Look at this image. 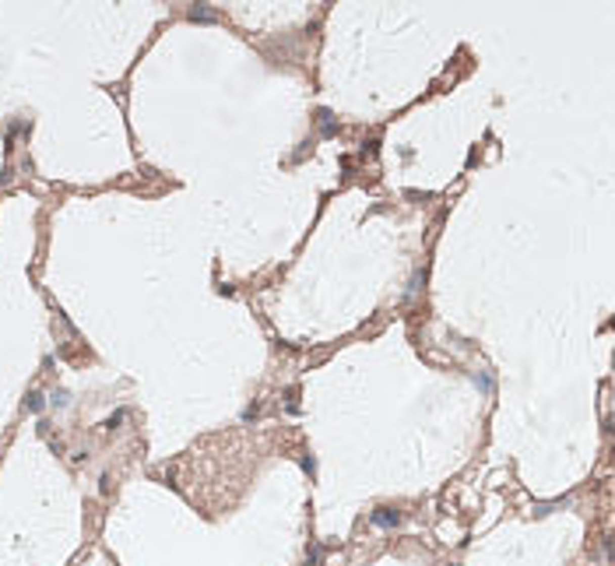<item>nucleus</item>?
Listing matches in <instances>:
<instances>
[{"label":"nucleus","mask_w":615,"mask_h":566,"mask_svg":"<svg viewBox=\"0 0 615 566\" xmlns=\"http://www.w3.org/2000/svg\"><path fill=\"white\" fill-rule=\"evenodd\" d=\"M373 524L376 528H397L401 524V513L390 510V506H380V510H373Z\"/></svg>","instance_id":"nucleus-1"},{"label":"nucleus","mask_w":615,"mask_h":566,"mask_svg":"<svg viewBox=\"0 0 615 566\" xmlns=\"http://www.w3.org/2000/svg\"><path fill=\"white\" fill-rule=\"evenodd\" d=\"M316 123H320V130H323V134H327V138H330V134H334V130H338V127H334V120H330V113H327V109H320V113H316Z\"/></svg>","instance_id":"nucleus-2"},{"label":"nucleus","mask_w":615,"mask_h":566,"mask_svg":"<svg viewBox=\"0 0 615 566\" xmlns=\"http://www.w3.org/2000/svg\"><path fill=\"white\" fill-rule=\"evenodd\" d=\"M190 18H194V21H215V11H208V7H190Z\"/></svg>","instance_id":"nucleus-3"},{"label":"nucleus","mask_w":615,"mask_h":566,"mask_svg":"<svg viewBox=\"0 0 615 566\" xmlns=\"http://www.w3.org/2000/svg\"><path fill=\"white\" fill-rule=\"evenodd\" d=\"M25 405H28L32 412H39V408H42V398H39V394H28V401H25Z\"/></svg>","instance_id":"nucleus-4"}]
</instances>
